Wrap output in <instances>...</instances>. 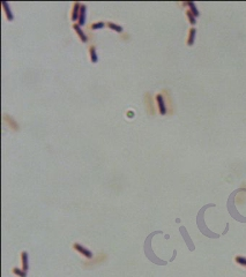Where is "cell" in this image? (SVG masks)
Here are the masks:
<instances>
[{"label":"cell","instance_id":"obj_5","mask_svg":"<svg viewBox=\"0 0 246 277\" xmlns=\"http://www.w3.org/2000/svg\"><path fill=\"white\" fill-rule=\"evenodd\" d=\"M81 4L80 2H74L73 4V8H72V14H71V19L73 21L75 20H79V15H80V10H81Z\"/></svg>","mask_w":246,"mask_h":277},{"label":"cell","instance_id":"obj_14","mask_svg":"<svg viewBox=\"0 0 246 277\" xmlns=\"http://www.w3.org/2000/svg\"><path fill=\"white\" fill-rule=\"evenodd\" d=\"M13 274H15L16 276H19V277H27V271L26 270H21V269H19V268H13Z\"/></svg>","mask_w":246,"mask_h":277},{"label":"cell","instance_id":"obj_4","mask_svg":"<svg viewBox=\"0 0 246 277\" xmlns=\"http://www.w3.org/2000/svg\"><path fill=\"white\" fill-rule=\"evenodd\" d=\"M145 102H146V109L148 111L149 115H154L155 113V109L153 106V99H152V95L147 92L145 95Z\"/></svg>","mask_w":246,"mask_h":277},{"label":"cell","instance_id":"obj_10","mask_svg":"<svg viewBox=\"0 0 246 277\" xmlns=\"http://www.w3.org/2000/svg\"><path fill=\"white\" fill-rule=\"evenodd\" d=\"M21 260H22V269L27 271V270H28V267H29L28 253H27V252H22V253H21Z\"/></svg>","mask_w":246,"mask_h":277},{"label":"cell","instance_id":"obj_7","mask_svg":"<svg viewBox=\"0 0 246 277\" xmlns=\"http://www.w3.org/2000/svg\"><path fill=\"white\" fill-rule=\"evenodd\" d=\"M73 29L76 31V33H77V36L80 37V39L83 42V43H85L87 41H88V37L85 36V33H83V30L80 28V25L79 24H73Z\"/></svg>","mask_w":246,"mask_h":277},{"label":"cell","instance_id":"obj_11","mask_svg":"<svg viewBox=\"0 0 246 277\" xmlns=\"http://www.w3.org/2000/svg\"><path fill=\"white\" fill-rule=\"evenodd\" d=\"M195 33H196L195 28H191V29H189V31H188V38H187V45H188V46H191V45H193V44H194Z\"/></svg>","mask_w":246,"mask_h":277},{"label":"cell","instance_id":"obj_18","mask_svg":"<svg viewBox=\"0 0 246 277\" xmlns=\"http://www.w3.org/2000/svg\"><path fill=\"white\" fill-rule=\"evenodd\" d=\"M105 23L104 22H97V23H93L90 25L89 28L93 29V30H97V29H101V28H104Z\"/></svg>","mask_w":246,"mask_h":277},{"label":"cell","instance_id":"obj_6","mask_svg":"<svg viewBox=\"0 0 246 277\" xmlns=\"http://www.w3.org/2000/svg\"><path fill=\"white\" fill-rule=\"evenodd\" d=\"M4 119H5V121L8 124V126H10V128H13L14 131H19V125H18V123H16L12 117H10V115H4Z\"/></svg>","mask_w":246,"mask_h":277},{"label":"cell","instance_id":"obj_8","mask_svg":"<svg viewBox=\"0 0 246 277\" xmlns=\"http://www.w3.org/2000/svg\"><path fill=\"white\" fill-rule=\"evenodd\" d=\"M85 16H87V7L85 5H82L79 15V25H83L85 23Z\"/></svg>","mask_w":246,"mask_h":277},{"label":"cell","instance_id":"obj_15","mask_svg":"<svg viewBox=\"0 0 246 277\" xmlns=\"http://www.w3.org/2000/svg\"><path fill=\"white\" fill-rule=\"evenodd\" d=\"M108 27L110 29H112L114 31H117V33H121L123 31V28L120 27V25H117V24L112 23V22H108Z\"/></svg>","mask_w":246,"mask_h":277},{"label":"cell","instance_id":"obj_3","mask_svg":"<svg viewBox=\"0 0 246 277\" xmlns=\"http://www.w3.org/2000/svg\"><path fill=\"white\" fill-rule=\"evenodd\" d=\"M156 103H157V106H158V111H160V113H161L162 115H166L165 99H164L163 95H161V94L156 95Z\"/></svg>","mask_w":246,"mask_h":277},{"label":"cell","instance_id":"obj_17","mask_svg":"<svg viewBox=\"0 0 246 277\" xmlns=\"http://www.w3.org/2000/svg\"><path fill=\"white\" fill-rule=\"evenodd\" d=\"M186 15H187V18H188V21H189V23L191 24H195L196 23V20H195V16H194L193 14H192V12L191 10H187L186 12Z\"/></svg>","mask_w":246,"mask_h":277},{"label":"cell","instance_id":"obj_16","mask_svg":"<svg viewBox=\"0 0 246 277\" xmlns=\"http://www.w3.org/2000/svg\"><path fill=\"white\" fill-rule=\"evenodd\" d=\"M235 261H236L238 264H240L243 267H246V258L245 256H240V255H238L235 258Z\"/></svg>","mask_w":246,"mask_h":277},{"label":"cell","instance_id":"obj_13","mask_svg":"<svg viewBox=\"0 0 246 277\" xmlns=\"http://www.w3.org/2000/svg\"><path fill=\"white\" fill-rule=\"evenodd\" d=\"M186 5L189 6V10L192 12V14H193L195 18H198V16H199L200 13H199V10H196V7H195V5H194V2H191V1H189V2H186Z\"/></svg>","mask_w":246,"mask_h":277},{"label":"cell","instance_id":"obj_1","mask_svg":"<svg viewBox=\"0 0 246 277\" xmlns=\"http://www.w3.org/2000/svg\"><path fill=\"white\" fill-rule=\"evenodd\" d=\"M105 260H106V255H105V254H98V255H97V258L85 262L83 263V266H85V267H95V266H97V264L103 263Z\"/></svg>","mask_w":246,"mask_h":277},{"label":"cell","instance_id":"obj_12","mask_svg":"<svg viewBox=\"0 0 246 277\" xmlns=\"http://www.w3.org/2000/svg\"><path fill=\"white\" fill-rule=\"evenodd\" d=\"M89 54H90V60L91 62H97L98 61V58H97V54H96V48L94 45H91L89 48Z\"/></svg>","mask_w":246,"mask_h":277},{"label":"cell","instance_id":"obj_2","mask_svg":"<svg viewBox=\"0 0 246 277\" xmlns=\"http://www.w3.org/2000/svg\"><path fill=\"white\" fill-rule=\"evenodd\" d=\"M73 248L75 249L76 252H79L80 254H82V255H83L85 258H87V259H91V258H93V253L90 252L89 249L85 248V246H82V245L75 243V244L73 245Z\"/></svg>","mask_w":246,"mask_h":277},{"label":"cell","instance_id":"obj_9","mask_svg":"<svg viewBox=\"0 0 246 277\" xmlns=\"http://www.w3.org/2000/svg\"><path fill=\"white\" fill-rule=\"evenodd\" d=\"M1 5H2V8H4V12H5L6 16H7V20L13 21V14H12V12H10V6H8V4H7L6 1H2Z\"/></svg>","mask_w":246,"mask_h":277}]
</instances>
